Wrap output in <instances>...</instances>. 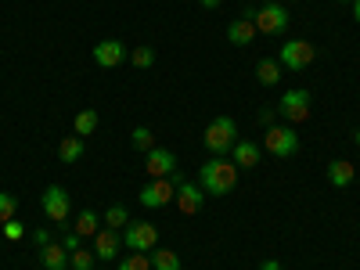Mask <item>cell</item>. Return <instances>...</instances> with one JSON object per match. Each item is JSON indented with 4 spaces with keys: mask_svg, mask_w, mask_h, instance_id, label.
<instances>
[{
    "mask_svg": "<svg viewBox=\"0 0 360 270\" xmlns=\"http://www.w3.org/2000/svg\"><path fill=\"white\" fill-rule=\"evenodd\" d=\"M234 184H238V166H234L231 159L213 155L209 162H202V169H198V188H202L209 198H224V195H231Z\"/></svg>",
    "mask_w": 360,
    "mask_h": 270,
    "instance_id": "1",
    "label": "cell"
},
{
    "mask_svg": "<svg viewBox=\"0 0 360 270\" xmlns=\"http://www.w3.org/2000/svg\"><path fill=\"white\" fill-rule=\"evenodd\" d=\"M202 144H205L209 155H227L231 148L238 144V123H234L231 115L209 119V127H205V134H202Z\"/></svg>",
    "mask_w": 360,
    "mask_h": 270,
    "instance_id": "2",
    "label": "cell"
},
{
    "mask_svg": "<svg viewBox=\"0 0 360 270\" xmlns=\"http://www.w3.org/2000/svg\"><path fill=\"white\" fill-rule=\"evenodd\" d=\"M180 180H184V173H169V176H159V180H148V184L141 188V195H137V202H141L144 209H162V205H169Z\"/></svg>",
    "mask_w": 360,
    "mask_h": 270,
    "instance_id": "3",
    "label": "cell"
},
{
    "mask_svg": "<svg viewBox=\"0 0 360 270\" xmlns=\"http://www.w3.org/2000/svg\"><path fill=\"white\" fill-rule=\"evenodd\" d=\"M40 205H44V217L65 231V224H69V217H72V195H69L62 184H51V188L40 195Z\"/></svg>",
    "mask_w": 360,
    "mask_h": 270,
    "instance_id": "4",
    "label": "cell"
},
{
    "mask_svg": "<svg viewBox=\"0 0 360 270\" xmlns=\"http://www.w3.org/2000/svg\"><path fill=\"white\" fill-rule=\"evenodd\" d=\"M314 58H317V51H314L310 40H288V44L278 51V62H281V69H288V72H303V69H310V65H314Z\"/></svg>",
    "mask_w": 360,
    "mask_h": 270,
    "instance_id": "5",
    "label": "cell"
},
{
    "mask_svg": "<svg viewBox=\"0 0 360 270\" xmlns=\"http://www.w3.org/2000/svg\"><path fill=\"white\" fill-rule=\"evenodd\" d=\"M123 245H127L130 252H152V249L159 245L155 224H148V220H130V224L123 227Z\"/></svg>",
    "mask_w": 360,
    "mask_h": 270,
    "instance_id": "6",
    "label": "cell"
},
{
    "mask_svg": "<svg viewBox=\"0 0 360 270\" xmlns=\"http://www.w3.org/2000/svg\"><path fill=\"white\" fill-rule=\"evenodd\" d=\"M259 148H266V152L274 155V159H292V155L299 152V137H295V127H270Z\"/></svg>",
    "mask_w": 360,
    "mask_h": 270,
    "instance_id": "7",
    "label": "cell"
},
{
    "mask_svg": "<svg viewBox=\"0 0 360 270\" xmlns=\"http://www.w3.org/2000/svg\"><path fill=\"white\" fill-rule=\"evenodd\" d=\"M252 22H256V33L278 37V33H285V29H288L292 15H288L285 4H263V8H256V18Z\"/></svg>",
    "mask_w": 360,
    "mask_h": 270,
    "instance_id": "8",
    "label": "cell"
},
{
    "mask_svg": "<svg viewBox=\"0 0 360 270\" xmlns=\"http://www.w3.org/2000/svg\"><path fill=\"white\" fill-rule=\"evenodd\" d=\"M278 108H281V115L288 119V127H295V123H307V119H310V90H303V86L285 90Z\"/></svg>",
    "mask_w": 360,
    "mask_h": 270,
    "instance_id": "9",
    "label": "cell"
},
{
    "mask_svg": "<svg viewBox=\"0 0 360 270\" xmlns=\"http://www.w3.org/2000/svg\"><path fill=\"white\" fill-rule=\"evenodd\" d=\"M205 198H209V195L195 184V180H180V184H176V195H173V202L180 205V213H184V217H195Z\"/></svg>",
    "mask_w": 360,
    "mask_h": 270,
    "instance_id": "10",
    "label": "cell"
},
{
    "mask_svg": "<svg viewBox=\"0 0 360 270\" xmlns=\"http://www.w3.org/2000/svg\"><path fill=\"white\" fill-rule=\"evenodd\" d=\"M144 169H148V176L152 180H159V176H169V173H176V155L169 152V148H152V152L144 155Z\"/></svg>",
    "mask_w": 360,
    "mask_h": 270,
    "instance_id": "11",
    "label": "cell"
},
{
    "mask_svg": "<svg viewBox=\"0 0 360 270\" xmlns=\"http://www.w3.org/2000/svg\"><path fill=\"white\" fill-rule=\"evenodd\" d=\"M130 58V51L123 47V40H101L98 47H94V62L101 65V69H115V65H123Z\"/></svg>",
    "mask_w": 360,
    "mask_h": 270,
    "instance_id": "12",
    "label": "cell"
},
{
    "mask_svg": "<svg viewBox=\"0 0 360 270\" xmlns=\"http://www.w3.org/2000/svg\"><path fill=\"white\" fill-rule=\"evenodd\" d=\"M119 252H123V234L112 231V227H101L94 234V256L98 259H115Z\"/></svg>",
    "mask_w": 360,
    "mask_h": 270,
    "instance_id": "13",
    "label": "cell"
},
{
    "mask_svg": "<svg viewBox=\"0 0 360 270\" xmlns=\"http://www.w3.org/2000/svg\"><path fill=\"white\" fill-rule=\"evenodd\" d=\"M259 159H263V148H259L256 141H238V144L231 148V162H234L238 169H256Z\"/></svg>",
    "mask_w": 360,
    "mask_h": 270,
    "instance_id": "14",
    "label": "cell"
},
{
    "mask_svg": "<svg viewBox=\"0 0 360 270\" xmlns=\"http://www.w3.org/2000/svg\"><path fill=\"white\" fill-rule=\"evenodd\" d=\"M328 184L332 188H349L353 180H356V169H353V162H346V159H335V162H328Z\"/></svg>",
    "mask_w": 360,
    "mask_h": 270,
    "instance_id": "15",
    "label": "cell"
},
{
    "mask_svg": "<svg viewBox=\"0 0 360 270\" xmlns=\"http://www.w3.org/2000/svg\"><path fill=\"white\" fill-rule=\"evenodd\" d=\"M227 40L238 44V47H249V44L256 40V22L245 18V15L238 18V22H231V25H227Z\"/></svg>",
    "mask_w": 360,
    "mask_h": 270,
    "instance_id": "16",
    "label": "cell"
},
{
    "mask_svg": "<svg viewBox=\"0 0 360 270\" xmlns=\"http://www.w3.org/2000/svg\"><path fill=\"white\" fill-rule=\"evenodd\" d=\"M256 79L263 86H278L281 83V62H278V58H259V62H256Z\"/></svg>",
    "mask_w": 360,
    "mask_h": 270,
    "instance_id": "17",
    "label": "cell"
},
{
    "mask_svg": "<svg viewBox=\"0 0 360 270\" xmlns=\"http://www.w3.org/2000/svg\"><path fill=\"white\" fill-rule=\"evenodd\" d=\"M40 263H44V270H65V266H69L65 245H44V249H40Z\"/></svg>",
    "mask_w": 360,
    "mask_h": 270,
    "instance_id": "18",
    "label": "cell"
},
{
    "mask_svg": "<svg viewBox=\"0 0 360 270\" xmlns=\"http://www.w3.org/2000/svg\"><path fill=\"white\" fill-rule=\"evenodd\" d=\"M72 231H76L79 238H94V234L101 231V217L94 213V209H83V213L76 217V224H72Z\"/></svg>",
    "mask_w": 360,
    "mask_h": 270,
    "instance_id": "19",
    "label": "cell"
},
{
    "mask_svg": "<svg viewBox=\"0 0 360 270\" xmlns=\"http://www.w3.org/2000/svg\"><path fill=\"white\" fill-rule=\"evenodd\" d=\"M83 152H86L83 137H65L62 144H58V159H62L65 166H69V162H79V159H83Z\"/></svg>",
    "mask_w": 360,
    "mask_h": 270,
    "instance_id": "20",
    "label": "cell"
},
{
    "mask_svg": "<svg viewBox=\"0 0 360 270\" xmlns=\"http://www.w3.org/2000/svg\"><path fill=\"white\" fill-rule=\"evenodd\" d=\"M148 256H152V270H180V252H173V249L155 245Z\"/></svg>",
    "mask_w": 360,
    "mask_h": 270,
    "instance_id": "21",
    "label": "cell"
},
{
    "mask_svg": "<svg viewBox=\"0 0 360 270\" xmlns=\"http://www.w3.org/2000/svg\"><path fill=\"white\" fill-rule=\"evenodd\" d=\"M101 224H105V227H112V231H123V227L130 224V213H127V205H123V202H112V205L105 209Z\"/></svg>",
    "mask_w": 360,
    "mask_h": 270,
    "instance_id": "22",
    "label": "cell"
},
{
    "mask_svg": "<svg viewBox=\"0 0 360 270\" xmlns=\"http://www.w3.org/2000/svg\"><path fill=\"white\" fill-rule=\"evenodd\" d=\"M98 123H101V119H98V112L94 108H83V112H76V137H90V134H94L98 130Z\"/></svg>",
    "mask_w": 360,
    "mask_h": 270,
    "instance_id": "23",
    "label": "cell"
},
{
    "mask_svg": "<svg viewBox=\"0 0 360 270\" xmlns=\"http://www.w3.org/2000/svg\"><path fill=\"white\" fill-rule=\"evenodd\" d=\"M115 270H152V256L148 252H127Z\"/></svg>",
    "mask_w": 360,
    "mask_h": 270,
    "instance_id": "24",
    "label": "cell"
},
{
    "mask_svg": "<svg viewBox=\"0 0 360 270\" xmlns=\"http://www.w3.org/2000/svg\"><path fill=\"white\" fill-rule=\"evenodd\" d=\"M130 144L137 148V152H152V148H155V134L152 130H148V127H134V134H130Z\"/></svg>",
    "mask_w": 360,
    "mask_h": 270,
    "instance_id": "25",
    "label": "cell"
},
{
    "mask_svg": "<svg viewBox=\"0 0 360 270\" xmlns=\"http://www.w3.org/2000/svg\"><path fill=\"white\" fill-rule=\"evenodd\" d=\"M69 266H72V270H94V249H76V252H69Z\"/></svg>",
    "mask_w": 360,
    "mask_h": 270,
    "instance_id": "26",
    "label": "cell"
},
{
    "mask_svg": "<svg viewBox=\"0 0 360 270\" xmlns=\"http://www.w3.org/2000/svg\"><path fill=\"white\" fill-rule=\"evenodd\" d=\"M15 213H18V198L8 195V191H0V224L15 220Z\"/></svg>",
    "mask_w": 360,
    "mask_h": 270,
    "instance_id": "27",
    "label": "cell"
},
{
    "mask_svg": "<svg viewBox=\"0 0 360 270\" xmlns=\"http://www.w3.org/2000/svg\"><path fill=\"white\" fill-rule=\"evenodd\" d=\"M130 62H134L137 69H152V65H155V51H152V47H134V51H130Z\"/></svg>",
    "mask_w": 360,
    "mask_h": 270,
    "instance_id": "28",
    "label": "cell"
},
{
    "mask_svg": "<svg viewBox=\"0 0 360 270\" xmlns=\"http://www.w3.org/2000/svg\"><path fill=\"white\" fill-rule=\"evenodd\" d=\"M0 227H4V238H8V242H18V238H25V227H22L18 220H8V224H0Z\"/></svg>",
    "mask_w": 360,
    "mask_h": 270,
    "instance_id": "29",
    "label": "cell"
},
{
    "mask_svg": "<svg viewBox=\"0 0 360 270\" xmlns=\"http://www.w3.org/2000/svg\"><path fill=\"white\" fill-rule=\"evenodd\" d=\"M256 119H259V127H266V130H270V127H278V112H274V108H263Z\"/></svg>",
    "mask_w": 360,
    "mask_h": 270,
    "instance_id": "30",
    "label": "cell"
},
{
    "mask_svg": "<svg viewBox=\"0 0 360 270\" xmlns=\"http://www.w3.org/2000/svg\"><path fill=\"white\" fill-rule=\"evenodd\" d=\"M79 242H83V238H79L76 231H65V242H62V245H65L69 252H76V249H79Z\"/></svg>",
    "mask_w": 360,
    "mask_h": 270,
    "instance_id": "31",
    "label": "cell"
},
{
    "mask_svg": "<svg viewBox=\"0 0 360 270\" xmlns=\"http://www.w3.org/2000/svg\"><path fill=\"white\" fill-rule=\"evenodd\" d=\"M33 245H37V249L51 245V234H47V231H37V234H33Z\"/></svg>",
    "mask_w": 360,
    "mask_h": 270,
    "instance_id": "32",
    "label": "cell"
},
{
    "mask_svg": "<svg viewBox=\"0 0 360 270\" xmlns=\"http://www.w3.org/2000/svg\"><path fill=\"white\" fill-rule=\"evenodd\" d=\"M259 270H285V266H281L278 259H263V263H259Z\"/></svg>",
    "mask_w": 360,
    "mask_h": 270,
    "instance_id": "33",
    "label": "cell"
},
{
    "mask_svg": "<svg viewBox=\"0 0 360 270\" xmlns=\"http://www.w3.org/2000/svg\"><path fill=\"white\" fill-rule=\"evenodd\" d=\"M198 4H202V8H205V11H217V8H220V4H224V0H198Z\"/></svg>",
    "mask_w": 360,
    "mask_h": 270,
    "instance_id": "34",
    "label": "cell"
},
{
    "mask_svg": "<svg viewBox=\"0 0 360 270\" xmlns=\"http://www.w3.org/2000/svg\"><path fill=\"white\" fill-rule=\"evenodd\" d=\"M353 18L360 22V0H353Z\"/></svg>",
    "mask_w": 360,
    "mask_h": 270,
    "instance_id": "35",
    "label": "cell"
},
{
    "mask_svg": "<svg viewBox=\"0 0 360 270\" xmlns=\"http://www.w3.org/2000/svg\"><path fill=\"white\" fill-rule=\"evenodd\" d=\"M353 141H356V148H360V127H356V130H353Z\"/></svg>",
    "mask_w": 360,
    "mask_h": 270,
    "instance_id": "36",
    "label": "cell"
},
{
    "mask_svg": "<svg viewBox=\"0 0 360 270\" xmlns=\"http://www.w3.org/2000/svg\"><path fill=\"white\" fill-rule=\"evenodd\" d=\"M263 4H285V0H263Z\"/></svg>",
    "mask_w": 360,
    "mask_h": 270,
    "instance_id": "37",
    "label": "cell"
},
{
    "mask_svg": "<svg viewBox=\"0 0 360 270\" xmlns=\"http://www.w3.org/2000/svg\"><path fill=\"white\" fill-rule=\"evenodd\" d=\"M339 4H353V0H339Z\"/></svg>",
    "mask_w": 360,
    "mask_h": 270,
    "instance_id": "38",
    "label": "cell"
}]
</instances>
